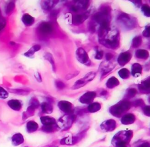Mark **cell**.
<instances>
[{
  "label": "cell",
  "instance_id": "6da1fadb",
  "mask_svg": "<svg viewBox=\"0 0 150 147\" xmlns=\"http://www.w3.org/2000/svg\"><path fill=\"white\" fill-rule=\"evenodd\" d=\"M130 107V103L127 101H123L110 108V112L114 116L120 117L124 112H125Z\"/></svg>",
  "mask_w": 150,
  "mask_h": 147
},
{
  "label": "cell",
  "instance_id": "7a4b0ae2",
  "mask_svg": "<svg viewBox=\"0 0 150 147\" xmlns=\"http://www.w3.org/2000/svg\"><path fill=\"white\" fill-rule=\"evenodd\" d=\"M104 37V43L109 47H115L118 44V32L116 30H108Z\"/></svg>",
  "mask_w": 150,
  "mask_h": 147
},
{
  "label": "cell",
  "instance_id": "3957f363",
  "mask_svg": "<svg viewBox=\"0 0 150 147\" xmlns=\"http://www.w3.org/2000/svg\"><path fill=\"white\" fill-rule=\"evenodd\" d=\"M74 119V117L72 114H67L60 118L57 122V126L62 129H67L71 127Z\"/></svg>",
  "mask_w": 150,
  "mask_h": 147
},
{
  "label": "cell",
  "instance_id": "277c9868",
  "mask_svg": "<svg viewBox=\"0 0 150 147\" xmlns=\"http://www.w3.org/2000/svg\"><path fill=\"white\" fill-rule=\"evenodd\" d=\"M96 73L94 72H90L87 73L84 77L77 80L72 87V89H77L79 88L84 86H85L88 82L92 80L95 77Z\"/></svg>",
  "mask_w": 150,
  "mask_h": 147
},
{
  "label": "cell",
  "instance_id": "5b68a950",
  "mask_svg": "<svg viewBox=\"0 0 150 147\" xmlns=\"http://www.w3.org/2000/svg\"><path fill=\"white\" fill-rule=\"evenodd\" d=\"M132 136V132L131 131L119 132L114 136L112 139V143L117 141H123L125 142H129Z\"/></svg>",
  "mask_w": 150,
  "mask_h": 147
},
{
  "label": "cell",
  "instance_id": "8992f818",
  "mask_svg": "<svg viewBox=\"0 0 150 147\" xmlns=\"http://www.w3.org/2000/svg\"><path fill=\"white\" fill-rule=\"evenodd\" d=\"M76 56L77 60L83 63L87 64L88 62H89V59L88 55L86 51L81 47L79 48L76 51Z\"/></svg>",
  "mask_w": 150,
  "mask_h": 147
},
{
  "label": "cell",
  "instance_id": "52a82bcc",
  "mask_svg": "<svg viewBox=\"0 0 150 147\" xmlns=\"http://www.w3.org/2000/svg\"><path fill=\"white\" fill-rule=\"evenodd\" d=\"M116 122L113 119H108L103 122L101 125V128L105 131H111L115 128Z\"/></svg>",
  "mask_w": 150,
  "mask_h": 147
},
{
  "label": "cell",
  "instance_id": "ba28073f",
  "mask_svg": "<svg viewBox=\"0 0 150 147\" xmlns=\"http://www.w3.org/2000/svg\"><path fill=\"white\" fill-rule=\"evenodd\" d=\"M96 97L95 93L88 91L83 94L80 98V101L83 104H91Z\"/></svg>",
  "mask_w": 150,
  "mask_h": 147
},
{
  "label": "cell",
  "instance_id": "9c48e42d",
  "mask_svg": "<svg viewBox=\"0 0 150 147\" xmlns=\"http://www.w3.org/2000/svg\"><path fill=\"white\" fill-rule=\"evenodd\" d=\"M59 108L63 112L70 114L72 110V105L66 101H60L58 103Z\"/></svg>",
  "mask_w": 150,
  "mask_h": 147
},
{
  "label": "cell",
  "instance_id": "30bf717a",
  "mask_svg": "<svg viewBox=\"0 0 150 147\" xmlns=\"http://www.w3.org/2000/svg\"><path fill=\"white\" fill-rule=\"evenodd\" d=\"M131 59V54L128 52H123L120 54L118 58V61L121 66L125 65Z\"/></svg>",
  "mask_w": 150,
  "mask_h": 147
},
{
  "label": "cell",
  "instance_id": "8fae6325",
  "mask_svg": "<svg viewBox=\"0 0 150 147\" xmlns=\"http://www.w3.org/2000/svg\"><path fill=\"white\" fill-rule=\"evenodd\" d=\"M8 105L9 107L15 111H19L22 108V103L18 100H10L8 101Z\"/></svg>",
  "mask_w": 150,
  "mask_h": 147
},
{
  "label": "cell",
  "instance_id": "7c38bea8",
  "mask_svg": "<svg viewBox=\"0 0 150 147\" xmlns=\"http://www.w3.org/2000/svg\"><path fill=\"white\" fill-rule=\"evenodd\" d=\"M24 142L23 135L20 133L14 134L12 137V143L14 146H18L22 144Z\"/></svg>",
  "mask_w": 150,
  "mask_h": 147
},
{
  "label": "cell",
  "instance_id": "4fadbf2b",
  "mask_svg": "<svg viewBox=\"0 0 150 147\" xmlns=\"http://www.w3.org/2000/svg\"><path fill=\"white\" fill-rule=\"evenodd\" d=\"M135 119V117L132 114H127L124 115L121 118V122L123 124L128 125L132 124Z\"/></svg>",
  "mask_w": 150,
  "mask_h": 147
},
{
  "label": "cell",
  "instance_id": "5bb4252c",
  "mask_svg": "<svg viewBox=\"0 0 150 147\" xmlns=\"http://www.w3.org/2000/svg\"><path fill=\"white\" fill-rule=\"evenodd\" d=\"M40 121L43 126L52 125L56 124V120L54 118L49 116H43L40 117Z\"/></svg>",
  "mask_w": 150,
  "mask_h": 147
},
{
  "label": "cell",
  "instance_id": "9a60e30c",
  "mask_svg": "<svg viewBox=\"0 0 150 147\" xmlns=\"http://www.w3.org/2000/svg\"><path fill=\"white\" fill-rule=\"evenodd\" d=\"M22 20L25 25L29 26L34 23L35 18L28 13H25L22 17Z\"/></svg>",
  "mask_w": 150,
  "mask_h": 147
},
{
  "label": "cell",
  "instance_id": "2e32d148",
  "mask_svg": "<svg viewBox=\"0 0 150 147\" xmlns=\"http://www.w3.org/2000/svg\"><path fill=\"white\" fill-rule=\"evenodd\" d=\"M40 48H41V47L39 45H35L33 46L26 52H25L24 53V56H25L29 58H33L35 53L37 51H39L40 49Z\"/></svg>",
  "mask_w": 150,
  "mask_h": 147
},
{
  "label": "cell",
  "instance_id": "e0dca14e",
  "mask_svg": "<svg viewBox=\"0 0 150 147\" xmlns=\"http://www.w3.org/2000/svg\"><path fill=\"white\" fill-rule=\"evenodd\" d=\"M38 124L33 121H30L26 124V129L29 133L35 132L38 129Z\"/></svg>",
  "mask_w": 150,
  "mask_h": 147
},
{
  "label": "cell",
  "instance_id": "ac0fdd59",
  "mask_svg": "<svg viewBox=\"0 0 150 147\" xmlns=\"http://www.w3.org/2000/svg\"><path fill=\"white\" fill-rule=\"evenodd\" d=\"M52 27L47 23H42L39 26V30L43 34H48L52 32Z\"/></svg>",
  "mask_w": 150,
  "mask_h": 147
},
{
  "label": "cell",
  "instance_id": "d6986e66",
  "mask_svg": "<svg viewBox=\"0 0 150 147\" xmlns=\"http://www.w3.org/2000/svg\"><path fill=\"white\" fill-rule=\"evenodd\" d=\"M139 87L140 90L142 92H150V78L142 81Z\"/></svg>",
  "mask_w": 150,
  "mask_h": 147
},
{
  "label": "cell",
  "instance_id": "ffe728a7",
  "mask_svg": "<svg viewBox=\"0 0 150 147\" xmlns=\"http://www.w3.org/2000/svg\"><path fill=\"white\" fill-rule=\"evenodd\" d=\"M42 111L46 114H50L53 111V107L52 104L47 102H44L41 105Z\"/></svg>",
  "mask_w": 150,
  "mask_h": 147
},
{
  "label": "cell",
  "instance_id": "44dd1931",
  "mask_svg": "<svg viewBox=\"0 0 150 147\" xmlns=\"http://www.w3.org/2000/svg\"><path fill=\"white\" fill-rule=\"evenodd\" d=\"M36 109V108H35L33 106L29 105V106L27 108L26 111L23 113V115H22L23 119H26L29 117H30V116H32L33 115H34L35 110Z\"/></svg>",
  "mask_w": 150,
  "mask_h": 147
},
{
  "label": "cell",
  "instance_id": "7402d4cb",
  "mask_svg": "<svg viewBox=\"0 0 150 147\" xmlns=\"http://www.w3.org/2000/svg\"><path fill=\"white\" fill-rule=\"evenodd\" d=\"M142 70V67L139 64L135 63L132 66V74L135 77L139 76Z\"/></svg>",
  "mask_w": 150,
  "mask_h": 147
},
{
  "label": "cell",
  "instance_id": "603a6c76",
  "mask_svg": "<svg viewBox=\"0 0 150 147\" xmlns=\"http://www.w3.org/2000/svg\"><path fill=\"white\" fill-rule=\"evenodd\" d=\"M86 18H87V15H86V14L77 15H76L75 16H74L73 20L74 23L78 25V24H80L81 22H83L86 19Z\"/></svg>",
  "mask_w": 150,
  "mask_h": 147
},
{
  "label": "cell",
  "instance_id": "cb8c5ba5",
  "mask_svg": "<svg viewBox=\"0 0 150 147\" xmlns=\"http://www.w3.org/2000/svg\"><path fill=\"white\" fill-rule=\"evenodd\" d=\"M54 4H55L54 1H42L41 2V6L43 9L49 10V9H50L53 6Z\"/></svg>",
  "mask_w": 150,
  "mask_h": 147
},
{
  "label": "cell",
  "instance_id": "d4e9b609",
  "mask_svg": "<svg viewBox=\"0 0 150 147\" xmlns=\"http://www.w3.org/2000/svg\"><path fill=\"white\" fill-rule=\"evenodd\" d=\"M101 108V105L98 102H93L90 104L88 107V110L90 112H95Z\"/></svg>",
  "mask_w": 150,
  "mask_h": 147
},
{
  "label": "cell",
  "instance_id": "484cf974",
  "mask_svg": "<svg viewBox=\"0 0 150 147\" xmlns=\"http://www.w3.org/2000/svg\"><path fill=\"white\" fill-rule=\"evenodd\" d=\"M88 4V1H79L76 2V5L73 6V9L77 10V9H86L87 8Z\"/></svg>",
  "mask_w": 150,
  "mask_h": 147
},
{
  "label": "cell",
  "instance_id": "4316f807",
  "mask_svg": "<svg viewBox=\"0 0 150 147\" xmlns=\"http://www.w3.org/2000/svg\"><path fill=\"white\" fill-rule=\"evenodd\" d=\"M119 84L118 80L114 77H112L108 79L107 81L106 85L108 88H113L115 86H117Z\"/></svg>",
  "mask_w": 150,
  "mask_h": 147
},
{
  "label": "cell",
  "instance_id": "83f0119b",
  "mask_svg": "<svg viewBox=\"0 0 150 147\" xmlns=\"http://www.w3.org/2000/svg\"><path fill=\"white\" fill-rule=\"evenodd\" d=\"M136 56L138 58L140 59H146L148 57V53L146 50H142V49H139L136 52Z\"/></svg>",
  "mask_w": 150,
  "mask_h": 147
},
{
  "label": "cell",
  "instance_id": "f1b7e54d",
  "mask_svg": "<svg viewBox=\"0 0 150 147\" xmlns=\"http://www.w3.org/2000/svg\"><path fill=\"white\" fill-rule=\"evenodd\" d=\"M44 57H45V59L46 60H47V61H49L50 62V63L51 64V65L52 66L53 71H55V67H55V64H54V59H53V56L50 53H46L45 54Z\"/></svg>",
  "mask_w": 150,
  "mask_h": 147
},
{
  "label": "cell",
  "instance_id": "f546056e",
  "mask_svg": "<svg viewBox=\"0 0 150 147\" xmlns=\"http://www.w3.org/2000/svg\"><path fill=\"white\" fill-rule=\"evenodd\" d=\"M15 8V2L13 1H11L9 2L6 7L5 9V12L7 15H9V13H11L12 11L13 10V9Z\"/></svg>",
  "mask_w": 150,
  "mask_h": 147
},
{
  "label": "cell",
  "instance_id": "4dcf8cb0",
  "mask_svg": "<svg viewBox=\"0 0 150 147\" xmlns=\"http://www.w3.org/2000/svg\"><path fill=\"white\" fill-rule=\"evenodd\" d=\"M101 68H102V72H103V74H106L107 72L111 71L114 66H112L111 64H105V65H103L101 64Z\"/></svg>",
  "mask_w": 150,
  "mask_h": 147
},
{
  "label": "cell",
  "instance_id": "1f68e13d",
  "mask_svg": "<svg viewBox=\"0 0 150 147\" xmlns=\"http://www.w3.org/2000/svg\"><path fill=\"white\" fill-rule=\"evenodd\" d=\"M119 75L122 78H127L129 76V72L127 69H122L118 72Z\"/></svg>",
  "mask_w": 150,
  "mask_h": 147
},
{
  "label": "cell",
  "instance_id": "d6a6232c",
  "mask_svg": "<svg viewBox=\"0 0 150 147\" xmlns=\"http://www.w3.org/2000/svg\"><path fill=\"white\" fill-rule=\"evenodd\" d=\"M54 125L43 126V127L42 128V130L45 132H52L54 131Z\"/></svg>",
  "mask_w": 150,
  "mask_h": 147
},
{
  "label": "cell",
  "instance_id": "836d02e7",
  "mask_svg": "<svg viewBox=\"0 0 150 147\" xmlns=\"http://www.w3.org/2000/svg\"><path fill=\"white\" fill-rule=\"evenodd\" d=\"M141 38L139 36H137L132 40V46L134 47H138L141 43Z\"/></svg>",
  "mask_w": 150,
  "mask_h": 147
},
{
  "label": "cell",
  "instance_id": "e575fe53",
  "mask_svg": "<svg viewBox=\"0 0 150 147\" xmlns=\"http://www.w3.org/2000/svg\"><path fill=\"white\" fill-rule=\"evenodd\" d=\"M142 11L147 16H150V7L146 5H144L142 6Z\"/></svg>",
  "mask_w": 150,
  "mask_h": 147
},
{
  "label": "cell",
  "instance_id": "d590c367",
  "mask_svg": "<svg viewBox=\"0 0 150 147\" xmlns=\"http://www.w3.org/2000/svg\"><path fill=\"white\" fill-rule=\"evenodd\" d=\"M8 97V93L2 87H0V98L5 99Z\"/></svg>",
  "mask_w": 150,
  "mask_h": 147
},
{
  "label": "cell",
  "instance_id": "8d00e7d4",
  "mask_svg": "<svg viewBox=\"0 0 150 147\" xmlns=\"http://www.w3.org/2000/svg\"><path fill=\"white\" fill-rule=\"evenodd\" d=\"M29 105H31L33 106L35 108H37L39 105V102L36 98H31L30 101H29Z\"/></svg>",
  "mask_w": 150,
  "mask_h": 147
},
{
  "label": "cell",
  "instance_id": "74e56055",
  "mask_svg": "<svg viewBox=\"0 0 150 147\" xmlns=\"http://www.w3.org/2000/svg\"><path fill=\"white\" fill-rule=\"evenodd\" d=\"M114 145H115V147H127V142H123V141L115 142Z\"/></svg>",
  "mask_w": 150,
  "mask_h": 147
},
{
  "label": "cell",
  "instance_id": "f35d334b",
  "mask_svg": "<svg viewBox=\"0 0 150 147\" xmlns=\"http://www.w3.org/2000/svg\"><path fill=\"white\" fill-rule=\"evenodd\" d=\"M136 93H137V91H136L135 89H134V88H130V89H128V90L127 91V94L128 97H132L135 95Z\"/></svg>",
  "mask_w": 150,
  "mask_h": 147
},
{
  "label": "cell",
  "instance_id": "ab89813d",
  "mask_svg": "<svg viewBox=\"0 0 150 147\" xmlns=\"http://www.w3.org/2000/svg\"><path fill=\"white\" fill-rule=\"evenodd\" d=\"M143 35L145 37H150V26H147L142 32Z\"/></svg>",
  "mask_w": 150,
  "mask_h": 147
},
{
  "label": "cell",
  "instance_id": "60d3db41",
  "mask_svg": "<svg viewBox=\"0 0 150 147\" xmlns=\"http://www.w3.org/2000/svg\"><path fill=\"white\" fill-rule=\"evenodd\" d=\"M143 112L145 115L147 116H150V106H145L143 108Z\"/></svg>",
  "mask_w": 150,
  "mask_h": 147
},
{
  "label": "cell",
  "instance_id": "b9f144b4",
  "mask_svg": "<svg viewBox=\"0 0 150 147\" xmlns=\"http://www.w3.org/2000/svg\"><path fill=\"white\" fill-rule=\"evenodd\" d=\"M56 86L59 89H62L65 87L64 84L63 82L60 81H56Z\"/></svg>",
  "mask_w": 150,
  "mask_h": 147
},
{
  "label": "cell",
  "instance_id": "7bdbcfd3",
  "mask_svg": "<svg viewBox=\"0 0 150 147\" xmlns=\"http://www.w3.org/2000/svg\"><path fill=\"white\" fill-rule=\"evenodd\" d=\"M35 77L36 79V80L39 82H41L42 81V77L40 74V73L39 72H36L35 73Z\"/></svg>",
  "mask_w": 150,
  "mask_h": 147
},
{
  "label": "cell",
  "instance_id": "ee69618b",
  "mask_svg": "<svg viewBox=\"0 0 150 147\" xmlns=\"http://www.w3.org/2000/svg\"><path fill=\"white\" fill-rule=\"evenodd\" d=\"M103 55V53L102 51H97L96 54V59H100L102 58Z\"/></svg>",
  "mask_w": 150,
  "mask_h": 147
},
{
  "label": "cell",
  "instance_id": "f6af8a7d",
  "mask_svg": "<svg viewBox=\"0 0 150 147\" xmlns=\"http://www.w3.org/2000/svg\"><path fill=\"white\" fill-rule=\"evenodd\" d=\"M12 92L17 93L18 94H26L28 93V91H26L25 90H15Z\"/></svg>",
  "mask_w": 150,
  "mask_h": 147
},
{
  "label": "cell",
  "instance_id": "bcb514c9",
  "mask_svg": "<svg viewBox=\"0 0 150 147\" xmlns=\"http://www.w3.org/2000/svg\"><path fill=\"white\" fill-rule=\"evenodd\" d=\"M5 26V22L4 20H1L0 22V31L4 29Z\"/></svg>",
  "mask_w": 150,
  "mask_h": 147
},
{
  "label": "cell",
  "instance_id": "7dc6e473",
  "mask_svg": "<svg viewBox=\"0 0 150 147\" xmlns=\"http://www.w3.org/2000/svg\"><path fill=\"white\" fill-rule=\"evenodd\" d=\"M105 57H106L107 60H109L110 59H111L112 57V54H111L110 53H107L105 54Z\"/></svg>",
  "mask_w": 150,
  "mask_h": 147
},
{
  "label": "cell",
  "instance_id": "c3c4849f",
  "mask_svg": "<svg viewBox=\"0 0 150 147\" xmlns=\"http://www.w3.org/2000/svg\"><path fill=\"white\" fill-rule=\"evenodd\" d=\"M135 103L137 105H142V104H144V102L141 100H137V101H135Z\"/></svg>",
  "mask_w": 150,
  "mask_h": 147
},
{
  "label": "cell",
  "instance_id": "681fc988",
  "mask_svg": "<svg viewBox=\"0 0 150 147\" xmlns=\"http://www.w3.org/2000/svg\"><path fill=\"white\" fill-rule=\"evenodd\" d=\"M140 147H150V144L148 142H145L142 143Z\"/></svg>",
  "mask_w": 150,
  "mask_h": 147
},
{
  "label": "cell",
  "instance_id": "f907efd6",
  "mask_svg": "<svg viewBox=\"0 0 150 147\" xmlns=\"http://www.w3.org/2000/svg\"><path fill=\"white\" fill-rule=\"evenodd\" d=\"M2 20V14H1V8H0V20Z\"/></svg>",
  "mask_w": 150,
  "mask_h": 147
}]
</instances>
